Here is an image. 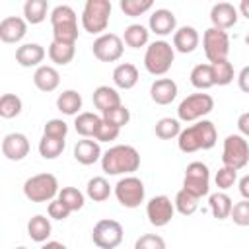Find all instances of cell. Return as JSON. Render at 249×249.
I'll return each mask as SVG.
<instances>
[{
	"mask_svg": "<svg viewBox=\"0 0 249 249\" xmlns=\"http://www.w3.org/2000/svg\"><path fill=\"white\" fill-rule=\"evenodd\" d=\"M198 43H200V35L193 25H181L173 33V49L183 54L193 53L198 47Z\"/></svg>",
	"mask_w": 249,
	"mask_h": 249,
	"instance_id": "cell-21",
	"label": "cell"
},
{
	"mask_svg": "<svg viewBox=\"0 0 249 249\" xmlns=\"http://www.w3.org/2000/svg\"><path fill=\"white\" fill-rule=\"evenodd\" d=\"M91 99H93L95 109L101 111V115H103L105 111H109V109H115V107L123 105L119 91H117L115 88H111V86H97V88L93 89V93H91Z\"/></svg>",
	"mask_w": 249,
	"mask_h": 249,
	"instance_id": "cell-24",
	"label": "cell"
},
{
	"mask_svg": "<svg viewBox=\"0 0 249 249\" xmlns=\"http://www.w3.org/2000/svg\"><path fill=\"white\" fill-rule=\"evenodd\" d=\"M198 200H200V198H196V196L191 195L189 191L181 189V191H177V195H175V198H173L175 212H179L181 216H191V214H195V212L198 210Z\"/></svg>",
	"mask_w": 249,
	"mask_h": 249,
	"instance_id": "cell-36",
	"label": "cell"
},
{
	"mask_svg": "<svg viewBox=\"0 0 249 249\" xmlns=\"http://www.w3.org/2000/svg\"><path fill=\"white\" fill-rule=\"evenodd\" d=\"M56 198H60V200H62V202H64L72 212L82 210V208H84V202H86L84 193H82V191H78L76 187H62Z\"/></svg>",
	"mask_w": 249,
	"mask_h": 249,
	"instance_id": "cell-39",
	"label": "cell"
},
{
	"mask_svg": "<svg viewBox=\"0 0 249 249\" xmlns=\"http://www.w3.org/2000/svg\"><path fill=\"white\" fill-rule=\"evenodd\" d=\"M152 0H121V10L124 16L128 18H136L142 16L144 12H148L152 8Z\"/></svg>",
	"mask_w": 249,
	"mask_h": 249,
	"instance_id": "cell-41",
	"label": "cell"
},
{
	"mask_svg": "<svg viewBox=\"0 0 249 249\" xmlns=\"http://www.w3.org/2000/svg\"><path fill=\"white\" fill-rule=\"evenodd\" d=\"M119 132H121L119 126H115V124H111V123H107V121H101L99 128H97V132H95V140H97V142H113V140L119 138Z\"/></svg>",
	"mask_w": 249,
	"mask_h": 249,
	"instance_id": "cell-47",
	"label": "cell"
},
{
	"mask_svg": "<svg viewBox=\"0 0 249 249\" xmlns=\"http://www.w3.org/2000/svg\"><path fill=\"white\" fill-rule=\"evenodd\" d=\"M86 195H88L93 202H103V200H107L109 195H111V185H109V181H107L105 177H101V175L91 177V179L88 181V185H86Z\"/></svg>",
	"mask_w": 249,
	"mask_h": 249,
	"instance_id": "cell-34",
	"label": "cell"
},
{
	"mask_svg": "<svg viewBox=\"0 0 249 249\" xmlns=\"http://www.w3.org/2000/svg\"><path fill=\"white\" fill-rule=\"evenodd\" d=\"M33 84L39 91H45V93H51L58 88L60 84V74L54 66H49V64H41L39 68H35L33 72Z\"/></svg>",
	"mask_w": 249,
	"mask_h": 249,
	"instance_id": "cell-23",
	"label": "cell"
},
{
	"mask_svg": "<svg viewBox=\"0 0 249 249\" xmlns=\"http://www.w3.org/2000/svg\"><path fill=\"white\" fill-rule=\"evenodd\" d=\"M56 109H58L62 115H68V117L80 115V109H82V95H80L76 89H64V91L58 93V97H56Z\"/></svg>",
	"mask_w": 249,
	"mask_h": 249,
	"instance_id": "cell-28",
	"label": "cell"
},
{
	"mask_svg": "<svg viewBox=\"0 0 249 249\" xmlns=\"http://www.w3.org/2000/svg\"><path fill=\"white\" fill-rule=\"evenodd\" d=\"M183 189L195 195L196 198H202L210 193V169L202 161H191L185 169L183 177Z\"/></svg>",
	"mask_w": 249,
	"mask_h": 249,
	"instance_id": "cell-10",
	"label": "cell"
},
{
	"mask_svg": "<svg viewBox=\"0 0 249 249\" xmlns=\"http://www.w3.org/2000/svg\"><path fill=\"white\" fill-rule=\"evenodd\" d=\"M175 60V49L171 47V43L160 39L154 41L146 47L144 53V68L152 74V76H163L169 72L171 64Z\"/></svg>",
	"mask_w": 249,
	"mask_h": 249,
	"instance_id": "cell-4",
	"label": "cell"
},
{
	"mask_svg": "<svg viewBox=\"0 0 249 249\" xmlns=\"http://www.w3.org/2000/svg\"><path fill=\"white\" fill-rule=\"evenodd\" d=\"M237 12H239L245 19H249V0H241L239 6H237Z\"/></svg>",
	"mask_w": 249,
	"mask_h": 249,
	"instance_id": "cell-52",
	"label": "cell"
},
{
	"mask_svg": "<svg viewBox=\"0 0 249 249\" xmlns=\"http://www.w3.org/2000/svg\"><path fill=\"white\" fill-rule=\"evenodd\" d=\"M134 249H165V241L158 233H144L134 241Z\"/></svg>",
	"mask_w": 249,
	"mask_h": 249,
	"instance_id": "cell-45",
	"label": "cell"
},
{
	"mask_svg": "<svg viewBox=\"0 0 249 249\" xmlns=\"http://www.w3.org/2000/svg\"><path fill=\"white\" fill-rule=\"evenodd\" d=\"M140 167V154L134 146L117 144L103 152L101 169L107 175H132Z\"/></svg>",
	"mask_w": 249,
	"mask_h": 249,
	"instance_id": "cell-2",
	"label": "cell"
},
{
	"mask_svg": "<svg viewBox=\"0 0 249 249\" xmlns=\"http://www.w3.org/2000/svg\"><path fill=\"white\" fill-rule=\"evenodd\" d=\"M51 25H53V41L76 45V41H78V16L70 6H66V4L54 6L51 12Z\"/></svg>",
	"mask_w": 249,
	"mask_h": 249,
	"instance_id": "cell-3",
	"label": "cell"
},
{
	"mask_svg": "<svg viewBox=\"0 0 249 249\" xmlns=\"http://www.w3.org/2000/svg\"><path fill=\"white\" fill-rule=\"evenodd\" d=\"M43 134H45V136H53V138H66V134H68V124H66L62 119H51V121L45 123Z\"/></svg>",
	"mask_w": 249,
	"mask_h": 249,
	"instance_id": "cell-46",
	"label": "cell"
},
{
	"mask_svg": "<svg viewBox=\"0 0 249 249\" xmlns=\"http://www.w3.org/2000/svg\"><path fill=\"white\" fill-rule=\"evenodd\" d=\"M113 191H115V196H117L119 204L124 206V208H138L144 202V196H146V189H144L142 179H138L134 175L121 177Z\"/></svg>",
	"mask_w": 249,
	"mask_h": 249,
	"instance_id": "cell-9",
	"label": "cell"
},
{
	"mask_svg": "<svg viewBox=\"0 0 249 249\" xmlns=\"http://www.w3.org/2000/svg\"><path fill=\"white\" fill-rule=\"evenodd\" d=\"M237 86L243 93H249V66H243L237 74Z\"/></svg>",
	"mask_w": 249,
	"mask_h": 249,
	"instance_id": "cell-49",
	"label": "cell"
},
{
	"mask_svg": "<svg viewBox=\"0 0 249 249\" xmlns=\"http://www.w3.org/2000/svg\"><path fill=\"white\" fill-rule=\"evenodd\" d=\"M113 82L121 89H132L138 82V68L132 62H121L113 70Z\"/></svg>",
	"mask_w": 249,
	"mask_h": 249,
	"instance_id": "cell-25",
	"label": "cell"
},
{
	"mask_svg": "<svg viewBox=\"0 0 249 249\" xmlns=\"http://www.w3.org/2000/svg\"><path fill=\"white\" fill-rule=\"evenodd\" d=\"M208 208H210V212H212V216L216 220H226L231 214L233 202H231V198H230L228 193L218 191V193H212L208 196Z\"/></svg>",
	"mask_w": 249,
	"mask_h": 249,
	"instance_id": "cell-29",
	"label": "cell"
},
{
	"mask_svg": "<svg viewBox=\"0 0 249 249\" xmlns=\"http://www.w3.org/2000/svg\"><path fill=\"white\" fill-rule=\"evenodd\" d=\"M101 146L97 140H89V138H82L74 144V160L82 165H91L95 161H101Z\"/></svg>",
	"mask_w": 249,
	"mask_h": 249,
	"instance_id": "cell-20",
	"label": "cell"
},
{
	"mask_svg": "<svg viewBox=\"0 0 249 249\" xmlns=\"http://www.w3.org/2000/svg\"><path fill=\"white\" fill-rule=\"evenodd\" d=\"M49 12V2L47 0H27L23 4V19L31 25H37L45 21Z\"/></svg>",
	"mask_w": 249,
	"mask_h": 249,
	"instance_id": "cell-32",
	"label": "cell"
},
{
	"mask_svg": "<svg viewBox=\"0 0 249 249\" xmlns=\"http://www.w3.org/2000/svg\"><path fill=\"white\" fill-rule=\"evenodd\" d=\"M235 181H237V171L231 169V167H226V165H222V167L216 171V175H214V183H216V187H218L220 191L231 189V187L235 185Z\"/></svg>",
	"mask_w": 249,
	"mask_h": 249,
	"instance_id": "cell-42",
	"label": "cell"
},
{
	"mask_svg": "<svg viewBox=\"0 0 249 249\" xmlns=\"http://www.w3.org/2000/svg\"><path fill=\"white\" fill-rule=\"evenodd\" d=\"M237 187H239V195L249 200V175H243L239 181H237Z\"/></svg>",
	"mask_w": 249,
	"mask_h": 249,
	"instance_id": "cell-51",
	"label": "cell"
},
{
	"mask_svg": "<svg viewBox=\"0 0 249 249\" xmlns=\"http://www.w3.org/2000/svg\"><path fill=\"white\" fill-rule=\"evenodd\" d=\"M14 249H27V247H23V245H19V247H14Z\"/></svg>",
	"mask_w": 249,
	"mask_h": 249,
	"instance_id": "cell-55",
	"label": "cell"
},
{
	"mask_svg": "<svg viewBox=\"0 0 249 249\" xmlns=\"http://www.w3.org/2000/svg\"><path fill=\"white\" fill-rule=\"evenodd\" d=\"M64 146H66L64 138H53V136H45L43 134L37 148H39L41 158H45V160H56L64 152Z\"/></svg>",
	"mask_w": 249,
	"mask_h": 249,
	"instance_id": "cell-35",
	"label": "cell"
},
{
	"mask_svg": "<svg viewBox=\"0 0 249 249\" xmlns=\"http://www.w3.org/2000/svg\"><path fill=\"white\" fill-rule=\"evenodd\" d=\"M70 212H72V210H70L60 198L51 200L49 206H47V214H49V218H53V220H66V218L70 216Z\"/></svg>",
	"mask_w": 249,
	"mask_h": 249,
	"instance_id": "cell-48",
	"label": "cell"
},
{
	"mask_svg": "<svg viewBox=\"0 0 249 249\" xmlns=\"http://www.w3.org/2000/svg\"><path fill=\"white\" fill-rule=\"evenodd\" d=\"M214 109V99L210 93H191L187 95L179 107H177V119L183 123H196L202 121L208 113H212Z\"/></svg>",
	"mask_w": 249,
	"mask_h": 249,
	"instance_id": "cell-7",
	"label": "cell"
},
{
	"mask_svg": "<svg viewBox=\"0 0 249 249\" xmlns=\"http://www.w3.org/2000/svg\"><path fill=\"white\" fill-rule=\"evenodd\" d=\"M245 43H247V47H249V31H247V35H245Z\"/></svg>",
	"mask_w": 249,
	"mask_h": 249,
	"instance_id": "cell-54",
	"label": "cell"
},
{
	"mask_svg": "<svg viewBox=\"0 0 249 249\" xmlns=\"http://www.w3.org/2000/svg\"><path fill=\"white\" fill-rule=\"evenodd\" d=\"M91 53L101 62H115L124 53V41L117 33H103L93 41Z\"/></svg>",
	"mask_w": 249,
	"mask_h": 249,
	"instance_id": "cell-13",
	"label": "cell"
},
{
	"mask_svg": "<svg viewBox=\"0 0 249 249\" xmlns=\"http://www.w3.org/2000/svg\"><path fill=\"white\" fill-rule=\"evenodd\" d=\"M212 74H214V84L216 86H228L233 82V66L231 62L226 58V60H218V62H212Z\"/></svg>",
	"mask_w": 249,
	"mask_h": 249,
	"instance_id": "cell-40",
	"label": "cell"
},
{
	"mask_svg": "<svg viewBox=\"0 0 249 249\" xmlns=\"http://www.w3.org/2000/svg\"><path fill=\"white\" fill-rule=\"evenodd\" d=\"M58 181L53 173H37L23 183V195L31 202H51L58 196Z\"/></svg>",
	"mask_w": 249,
	"mask_h": 249,
	"instance_id": "cell-5",
	"label": "cell"
},
{
	"mask_svg": "<svg viewBox=\"0 0 249 249\" xmlns=\"http://www.w3.org/2000/svg\"><path fill=\"white\" fill-rule=\"evenodd\" d=\"M111 18L109 0H88L82 12V27L91 35H103Z\"/></svg>",
	"mask_w": 249,
	"mask_h": 249,
	"instance_id": "cell-6",
	"label": "cell"
},
{
	"mask_svg": "<svg viewBox=\"0 0 249 249\" xmlns=\"http://www.w3.org/2000/svg\"><path fill=\"white\" fill-rule=\"evenodd\" d=\"M237 130L243 138H249V111L241 113L239 119H237Z\"/></svg>",
	"mask_w": 249,
	"mask_h": 249,
	"instance_id": "cell-50",
	"label": "cell"
},
{
	"mask_svg": "<svg viewBox=\"0 0 249 249\" xmlns=\"http://www.w3.org/2000/svg\"><path fill=\"white\" fill-rule=\"evenodd\" d=\"M76 54V45H68V43H58V41H51L49 45V58L54 62V64H68L72 62Z\"/></svg>",
	"mask_w": 249,
	"mask_h": 249,
	"instance_id": "cell-33",
	"label": "cell"
},
{
	"mask_svg": "<svg viewBox=\"0 0 249 249\" xmlns=\"http://www.w3.org/2000/svg\"><path fill=\"white\" fill-rule=\"evenodd\" d=\"M45 58V49L39 43H23L16 49V62L23 68H31V66H41Z\"/></svg>",
	"mask_w": 249,
	"mask_h": 249,
	"instance_id": "cell-22",
	"label": "cell"
},
{
	"mask_svg": "<svg viewBox=\"0 0 249 249\" xmlns=\"http://www.w3.org/2000/svg\"><path fill=\"white\" fill-rule=\"evenodd\" d=\"M51 220L43 214H35L33 218H29L27 222V235L37 241V243H47V239L51 237Z\"/></svg>",
	"mask_w": 249,
	"mask_h": 249,
	"instance_id": "cell-27",
	"label": "cell"
},
{
	"mask_svg": "<svg viewBox=\"0 0 249 249\" xmlns=\"http://www.w3.org/2000/svg\"><path fill=\"white\" fill-rule=\"evenodd\" d=\"M222 163L235 171L249 163V142L241 134H228L222 148Z\"/></svg>",
	"mask_w": 249,
	"mask_h": 249,
	"instance_id": "cell-8",
	"label": "cell"
},
{
	"mask_svg": "<svg viewBox=\"0 0 249 249\" xmlns=\"http://www.w3.org/2000/svg\"><path fill=\"white\" fill-rule=\"evenodd\" d=\"M202 49H204V54H206L210 64L218 62V60H226L228 54H230V35H228V31L208 27L202 35Z\"/></svg>",
	"mask_w": 249,
	"mask_h": 249,
	"instance_id": "cell-12",
	"label": "cell"
},
{
	"mask_svg": "<svg viewBox=\"0 0 249 249\" xmlns=\"http://www.w3.org/2000/svg\"><path fill=\"white\" fill-rule=\"evenodd\" d=\"M103 121H107V123H111V124L123 128V126L128 124V121H130V111H128L124 105H119V107H115V109L105 111V113H103Z\"/></svg>",
	"mask_w": 249,
	"mask_h": 249,
	"instance_id": "cell-43",
	"label": "cell"
},
{
	"mask_svg": "<svg viewBox=\"0 0 249 249\" xmlns=\"http://www.w3.org/2000/svg\"><path fill=\"white\" fill-rule=\"evenodd\" d=\"M123 41H124V45L130 47V49L146 47L148 41H150V29L144 27L142 23H130V25L124 27Z\"/></svg>",
	"mask_w": 249,
	"mask_h": 249,
	"instance_id": "cell-30",
	"label": "cell"
},
{
	"mask_svg": "<svg viewBox=\"0 0 249 249\" xmlns=\"http://www.w3.org/2000/svg\"><path fill=\"white\" fill-rule=\"evenodd\" d=\"M175 214V204L171 202L169 196L165 195H158V196H152L148 202H146V216H148V222L156 228H163L171 222Z\"/></svg>",
	"mask_w": 249,
	"mask_h": 249,
	"instance_id": "cell-14",
	"label": "cell"
},
{
	"mask_svg": "<svg viewBox=\"0 0 249 249\" xmlns=\"http://www.w3.org/2000/svg\"><path fill=\"white\" fill-rule=\"evenodd\" d=\"M148 27L152 33L160 35V37H165V35H171L175 33L177 29V19H175V14L167 8H158L152 12L150 16V21H148Z\"/></svg>",
	"mask_w": 249,
	"mask_h": 249,
	"instance_id": "cell-17",
	"label": "cell"
},
{
	"mask_svg": "<svg viewBox=\"0 0 249 249\" xmlns=\"http://www.w3.org/2000/svg\"><path fill=\"white\" fill-rule=\"evenodd\" d=\"M156 130V136L161 138V140H171V138H179L181 134V121L179 119H171V117H163L156 123L154 126Z\"/></svg>",
	"mask_w": 249,
	"mask_h": 249,
	"instance_id": "cell-37",
	"label": "cell"
},
{
	"mask_svg": "<svg viewBox=\"0 0 249 249\" xmlns=\"http://www.w3.org/2000/svg\"><path fill=\"white\" fill-rule=\"evenodd\" d=\"M237 16H239L237 8H235L233 4H230V2H218V4H214L212 10H210L212 27L222 29V31L233 27V25L237 23Z\"/></svg>",
	"mask_w": 249,
	"mask_h": 249,
	"instance_id": "cell-16",
	"label": "cell"
},
{
	"mask_svg": "<svg viewBox=\"0 0 249 249\" xmlns=\"http://www.w3.org/2000/svg\"><path fill=\"white\" fill-rule=\"evenodd\" d=\"M27 33V21L19 16H8L0 21L2 43H19Z\"/></svg>",
	"mask_w": 249,
	"mask_h": 249,
	"instance_id": "cell-18",
	"label": "cell"
},
{
	"mask_svg": "<svg viewBox=\"0 0 249 249\" xmlns=\"http://www.w3.org/2000/svg\"><path fill=\"white\" fill-rule=\"evenodd\" d=\"M177 84L171 78H158L150 86V97L156 105H169L177 97Z\"/></svg>",
	"mask_w": 249,
	"mask_h": 249,
	"instance_id": "cell-19",
	"label": "cell"
},
{
	"mask_svg": "<svg viewBox=\"0 0 249 249\" xmlns=\"http://www.w3.org/2000/svg\"><path fill=\"white\" fill-rule=\"evenodd\" d=\"M123 226L117 220L103 218L91 230V241L97 249H115L123 243Z\"/></svg>",
	"mask_w": 249,
	"mask_h": 249,
	"instance_id": "cell-11",
	"label": "cell"
},
{
	"mask_svg": "<svg viewBox=\"0 0 249 249\" xmlns=\"http://www.w3.org/2000/svg\"><path fill=\"white\" fill-rule=\"evenodd\" d=\"M230 218L233 220V224L235 226H249V200H239V202H235L233 204V208H231V214H230Z\"/></svg>",
	"mask_w": 249,
	"mask_h": 249,
	"instance_id": "cell-44",
	"label": "cell"
},
{
	"mask_svg": "<svg viewBox=\"0 0 249 249\" xmlns=\"http://www.w3.org/2000/svg\"><path fill=\"white\" fill-rule=\"evenodd\" d=\"M21 99L16 93H4L0 97V117L2 119H14L21 113Z\"/></svg>",
	"mask_w": 249,
	"mask_h": 249,
	"instance_id": "cell-38",
	"label": "cell"
},
{
	"mask_svg": "<svg viewBox=\"0 0 249 249\" xmlns=\"http://www.w3.org/2000/svg\"><path fill=\"white\" fill-rule=\"evenodd\" d=\"M216 140H218V132H216L214 123L208 119H202V121H196L195 124L181 130V134L177 138V146L183 154H193L198 150L214 148Z\"/></svg>",
	"mask_w": 249,
	"mask_h": 249,
	"instance_id": "cell-1",
	"label": "cell"
},
{
	"mask_svg": "<svg viewBox=\"0 0 249 249\" xmlns=\"http://www.w3.org/2000/svg\"><path fill=\"white\" fill-rule=\"evenodd\" d=\"M2 154L10 161H21L29 154V140L21 132H10L2 138Z\"/></svg>",
	"mask_w": 249,
	"mask_h": 249,
	"instance_id": "cell-15",
	"label": "cell"
},
{
	"mask_svg": "<svg viewBox=\"0 0 249 249\" xmlns=\"http://www.w3.org/2000/svg\"><path fill=\"white\" fill-rule=\"evenodd\" d=\"M101 121H103V117H99V115H95L91 111H84V113L76 115L74 128L82 138H95V132H97Z\"/></svg>",
	"mask_w": 249,
	"mask_h": 249,
	"instance_id": "cell-26",
	"label": "cell"
},
{
	"mask_svg": "<svg viewBox=\"0 0 249 249\" xmlns=\"http://www.w3.org/2000/svg\"><path fill=\"white\" fill-rule=\"evenodd\" d=\"M189 80H191V84H193V88H196V89H200V91H204V89H210L212 86H216L214 84V74H212V64L208 62V64H196L193 70H191V74H189Z\"/></svg>",
	"mask_w": 249,
	"mask_h": 249,
	"instance_id": "cell-31",
	"label": "cell"
},
{
	"mask_svg": "<svg viewBox=\"0 0 249 249\" xmlns=\"http://www.w3.org/2000/svg\"><path fill=\"white\" fill-rule=\"evenodd\" d=\"M41 249H68V247L60 241H47V243L41 245Z\"/></svg>",
	"mask_w": 249,
	"mask_h": 249,
	"instance_id": "cell-53",
	"label": "cell"
}]
</instances>
